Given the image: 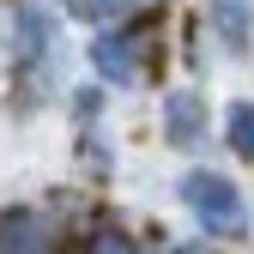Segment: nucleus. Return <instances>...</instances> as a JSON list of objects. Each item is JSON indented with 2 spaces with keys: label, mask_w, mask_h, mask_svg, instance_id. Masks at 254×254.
Masks as SVG:
<instances>
[{
  "label": "nucleus",
  "mask_w": 254,
  "mask_h": 254,
  "mask_svg": "<svg viewBox=\"0 0 254 254\" xmlns=\"http://www.w3.org/2000/svg\"><path fill=\"white\" fill-rule=\"evenodd\" d=\"M182 194H188L194 218H200L212 236H242V230H248V218H242V200H236V182H230V176H218V170H194V176L182 182Z\"/></svg>",
  "instance_id": "f257e3e1"
},
{
  "label": "nucleus",
  "mask_w": 254,
  "mask_h": 254,
  "mask_svg": "<svg viewBox=\"0 0 254 254\" xmlns=\"http://www.w3.org/2000/svg\"><path fill=\"white\" fill-rule=\"evenodd\" d=\"M200 97L194 91H170L164 97V133H170V145H194L200 139Z\"/></svg>",
  "instance_id": "f03ea898"
},
{
  "label": "nucleus",
  "mask_w": 254,
  "mask_h": 254,
  "mask_svg": "<svg viewBox=\"0 0 254 254\" xmlns=\"http://www.w3.org/2000/svg\"><path fill=\"white\" fill-rule=\"evenodd\" d=\"M91 61H97V73L103 79H115V85H133V43H127V37H115V30H103V37L97 43H91Z\"/></svg>",
  "instance_id": "7ed1b4c3"
},
{
  "label": "nucleus",
  "mask_w": 254,
  "mask_h": 254,
  "mask_svg": "<svg viewBox=\"0 0 254 254\" xmlns=\"http://www.w3.org/2000/svg\"><path fill=\"white\" fill-rule=\"evenodd\" d=\"M212 18L224 24V37H230L236 49L248 43V6H242V0H218V6H212Z\"/></svg>",
  "instance_id": "20e7f679"
},
{
  "label": "nucleus",
  "mask_w": 254,
  "mask_h": 254,
  "mask_svg": "<svg viewBox=\"0 0 254 254\" xmlns=\"http://www.w3.org/2000/svg\"><path fill=\"white\" fill-rule=\"evenodd\" d=\"M0 254H43L37 248V224H30V218H12L6 236H0Z\"/></svg>",
  "instance_id": "39448f33"
},
{
  "label": "nucleus",
  "mask_w": 254,
  "mask_h": 254,
  "mask_svg": "<svg viewBox=\"0 0 254 254\" xmlns=\"http://www.w3.org/2000/svg\"><path fill=\"white\" fill-rule=\"evenodd\" d=\"M230 145L242 157H254V103H236L230 109Z\"/></svg>",
  "instance_id": "423d86ee"
},
{
  "label": "nucleus",
  "mask_w": 254,
  "mask_h": 254,
  "mask_svg": "<svg viewBox=\"0 0 254 254\" xmlns=\"http://www.w3.org/2000/svg\"><path fill=\"white\" fill-rule=\"evenodd\" d=\"M133 0H67V12H79V18H121Z\"/></svg>",
  "instance_id": "0eeeda50"
},
{
  "label": "nucleus",
  "mask_w": 254,
  "mask_h": 254,
  "mask_svg": "<svg viewBox=\"0 0 254 254\" xmlns=\"http://www.w3.org/2000/svg\"><path fill=\"white\" fill-rule=\"evenodd\" d=\"M97 254H127V242H121V236H103V248H97Z\"/></svg>",
  "instance_id": "6e6552de"
}]
</instances>
